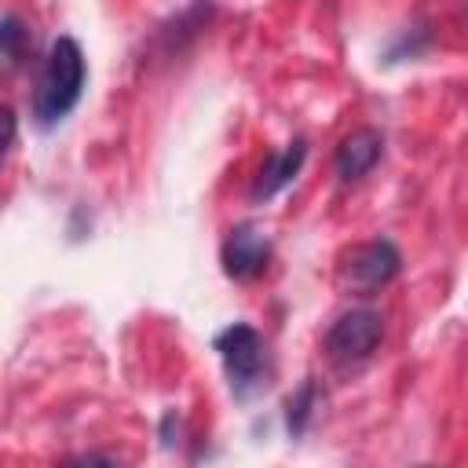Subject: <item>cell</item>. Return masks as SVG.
Returning <instances> with one entry per match:
<instances>
[{
    "label": "cell",
    "instance_id": "ba28073f",
    "mask_svg": "<svg viewBox=\"0 0 468 468\" xmlns=\"http://www.w3.org/2000/svg\"><path fill=\"white\" fill-rule=\"evenodd\" d=\"M0 40H4V62H7V69H11V66H18V62H22V55H26V48H29V29H26L15 15H4Z\"/></svg>",
    "mask_w": 468,
    "mask_h": 468
},
{
    "label": "cell",
    "instance_id": "7a4b0ae2",
    "mask_svg": "<svg viewBox=\"0 0 468 468\" xmlns=\"http://www.w3.org/2000/svg\"><path fill=\"white\" fill-rule=\"evenodd\" d=\"M216 351L223 358V369L230 377V388L238 395H249L256 388H263V373H267V344L263 336L245 325V322H234L227 325L219 336H216Z\"/></svg>",
    "mask_w": 468,
    "mask_h": 468
},
{
    "label": "cell",
    "instance_id": "52a82bcc",
    "mask_svg": "<svg viewBox=\"0 0 468 468\" xmlns=\"http://www.w3.org/2000/svg\"><path fill=\"white\" fill-rule=\"evenodd\" d=\"M303 157H307V146H303V139H296V143H289L285 150H278V154H271L267 157V165L260 168V179H256V186H252V197L260 201V197H274L296 172H300V165H303Z\"/></svg>",
    "mask_w": 468,
    "mask_h": 468
},
{
    "label": "cell",
    "instance_id": "9c48e42d",
    "mask_svg": "<svg viewBox=\"0 0 468 468\" xmlns=\"http://www.w3.org/2000/svg\"><path fill=\"white\" fill-rule=\"evenodd\" d=\"M311 402H314V384H303V388L289 399V413H285V420H289V431H292V435L303 431V424H307V417H311Z\"/></svg>",
    "mask_w": 468,
    "mask_h": 468
},
{
    "label": "cell",
    "instance_id": "5b68a950",
    "mask_svg": "<svg viewBox=\"0 0 468 468\" xmlns=\"http://www.w3.org/2000/svg\"><path fill=\"white\" fill-rule=\"evenodd\" d=\"M267 260H271V241H267V234L260 227L241 223V227H234L227 234V241H223V271L230 278H241V282L256 278L267 267Z\"/></svg>",
    "mask_w": 468,
    "mask_h": 468
},
{
    "label": "cell",
    "instance_id": "3957f363",
    "mask_svg": "<svg viewBox=\"0 0 468 468\" xmlns=\"http://www.w3.org/2000/svg\"><path fill=\"white\" fill-rule=\"evenodd\" d=\"M402 267V256L391 241L377 238V241H362L355 249L344 252L340 260V285L347 292H358V296H373L380 285H388Z\"/></svg>",
    "mask_w": 468,
    "mask_h": 468
},
{
    "label": "cell",
    "instance_id": "8992f818",
    "mask_svg": "<svg viewBox=\"0 0 468 468\" xmlns=\"http://www.w3.org/2000/svg\"><path fill=\"white\" fill-rule=\"evenodd\" d=\"M384 154V135L377 128H355L351 135L340 139L336 146V176L344 183L351 179H362Z\"/></svg>",
    "mask_w": 468,
    "mask_h": 468
},
{
    "label": "cell",
    "instance_id": "6da1fadb",
    "mask_svg": "<svg viewBox=\"0 0 468 468\" xmlns=\"http://www.w3.org/2000/svg\"><path fill=\"white\" fill-rule=\"evenodd\" d=\"M80 88H84V51L73 37H58L48 51V62L33 91V117L40 124L62 121L77 106Z\"/></svg>",
    "mask_w": 468,
    "mask_h": 468
},
{
    "label": "cell",
    "instance_id": "277c9868",
    "mask_svg": "<svg viewBox=\"0 0 468 468\" xmlns=\"http://www.w3.org/2000/svg\"><path fill=\"white\" fill-rule=\"evenodd\" d=\"M380 333H384V325H380V314L377 311H366V307L362 311H347V314H340L333 322V329L325 336V347L344 366L347 362H362L380 344Z\"/></svg>",
    "mask_w": 468,
    "mask_h": 468
}]
</instances>
